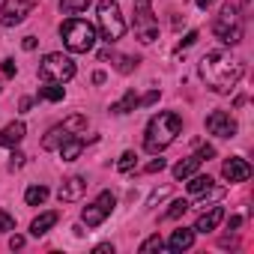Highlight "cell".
Instances as JSON below:
<instances>
[{"instance_id": "obj_1", "label": "cell", "mask_w": 254, "mask_h": 254, "mask_svg": "<svg viewBox=\"0 0 254 254\" xmlns=\"http://www.w3.org/2000/svg\"><path fill=\"white\" fill-rule=\"evenodd\" d=\"M200 78L212 93H233L242 78V60H236L230 51H209L200 60Z\"/></svg>"}, {"instance_id": "obj_2", "label": "cell", "mask_w": 254, "mask_h": 254, "mask_svg": "<svg viewBox=\"0 0 254 254\" xmlns=\"http://www.w3.org/2000/svg\"><path fill=\"white\" fill-rule=\"evenodd\" d=\"M183 132V117L174 114V111H159L156 117H150L147 123V132H144V150L159 156L162 150H168L177 135Z\"/></svg>"}, {"instance_id": "obj_3", "label": "cell", "mask_w": 254, "mask_h": 254, "mask_svg": "<svg viewBox=\"0 0 254 254\" xmlns=\"http://www.w3.org/2000/svg\"><path fill=\"white\" fill-rule=\"evenodd\" d=\"M60 39H63V45L72 54H87V51L96 48L99 36H96V27L90 21H84V18H66L60 24Z\"/></svg>"}, {"instance_id": "obj_4", "label": "cell", "mask_w": 254, "mask_h": 254, "mask_svg": "<svg viewBox=\"0 0 254 254\" xmlns=\"http://www.w3.org/2000/svg\"><path fill=\"white\" fill-rule=\"evenodd\" d=\"M96 21H99V33H102V39H105L108 45L123 39L126 21H123V12H120V6H117V0H99V6H96Z\"/></svg>"}, {"instance_id": "obj_5", "label": "cell", "mask_w": 254, "mask_h": 254, "mask_svg": "<svg viewBox=\"0 0 254 254\" xmlns=\"http://www.w3.org/2000/svg\"><path fill=\"white\" fill-rule=\"evenodd\" d=\"M212 36L224 45H239L242 42V15L233 3L221 6V12L212 21Z\"/></svg>"}, {"instance_id": "obj_6", "label": "cell", "mask_w": 254, "mask_h": 254, "mask_svg": "<svg viewBox=\"0 0 254 254\" xmlns=\"http://www.w3.org/2000/svg\"><path fill=\"white\" fill-rule=\"evenodd\" d=\"M39 78H42V81H51V84H66V81H72V78H75V63H72V57H66V54H60V51L45 54L42 63H39Z\"/></svg>"}, {"instance_id": "obj_7", "label": "cell", "mask_w": 254, "mask_h": 254, "mask_svg": "<svg viewBox=\"0 0 254 254\" xmlns=\"http://www.w3.org/2000/svg\"><path fill=\"white\" fill-rule=\"evenodd\" d=\"M135 36L144 45L159 39V18L153 15V0H135Z\"/></svg>"}, {"instance_id": "obj_8", "label": "cell", "mask_w": 254, "mask_h": 254, "mask_svg": "<svg viewBox=\"0 0 254 254\" xmlns=\"http://www.w3.org/2000/svg\"><path fill=\"white\" fill-rule=\"evenodd\" d=\"M84 126H87V120H84L81 114H75V117L63 120L60 126L48 129V135L42 138V150H60V144H63V141H69L72 135H81V132H84Z\"/></svg>"}, {"instance_id": "obj_9", "label": "cell", "mask_w": 254, "mask_h": 254, "mask_svg": "<svg viewBox=\"0 0 254 254\" xmlns=\"http://www.w3.org/2000/svg\"><path fill=\"white\" fill-rule=\"evenodd\" d=\"M114 206H117V197H114L111 191H102L93 203H87V206L81 209V221H84L87 227H99V224L114 212Z\"/></svg>"}, {"instance_id": "obj_10", "label": "cell", "mask_w": 254, "mask_h": 254, "mask_svg": "<svg viewBox=\"0 0 254 254\" xmlns=\"http://www.w3.org/2000/svg\"><path fill=\"white\" fill-rule=\"evenodd\" d=\"M39 6V0H6L3 3V12H0V24L3 27H15L21 24L33 9Z\"/></svg>"}, {"instance_id": "obj_11", "label": "cell", "mask_w": 254, "mask_h": 254, "mask_svg": "<svg viewBox=\"0 0 254 254\" xmlns=\"http://www.w3.org/2000/svg\"><path fill=\"white\" fill-rule=\"evenodd\" d=\"M206 132L215 138H233L236 135V120L227 111H212L206 117Z\"/></svg>"}, {"instance_id": "obj_12", "label": "cell", "mask_w": 254, "mask_h": 254, "mask_svg": "<svg viewBox=\"0 0 254 254\" xmlns=\"http://www.w3.org/2000/svg\"><path fill=\"white\" fill-rule=\"evenodd\" d=\"M221 177H224L227 183H245V180L251 177V165H248L245 159H239V156H230V159L221 165Z\"/></svg>"}, {"instance_id": "obj_13", "label": "cell", "mask_w": 254, "mask_h": 254, "mask_svg": "<svg viewBox=\"0 0 254 254\" xmlns=\"http://www.w3.org/2000/svg\"><path fill=\"white\" fill-rule=\"evenodd\" d=\"M84 191H87V180L84 177H66L60 183V189H57V197L63 203H75V200L84 197Z\"/></svg>"}, {"instance_id": "obj_14", "label": "cell", "mask_w": 254, "mask_h": 254, "mask_svg": "<svg viewBox=\"0 0 254 254\" xmlns=\"http://www.w3.org/2000/svg\"><path fill=\"white\" fill-rule=\"evenodd\" d=\"M221 221H224V206H209V209L200 212V218L194 224V233H212Z\"/></svg>"}, {"instance_id": "obj_15", "label": "cell", "mask_w": 254, "mask_h": 254, "mask_svg": "<svg viewBox=\"0 0 254 254\" xmlns=\"http://www.w3.org/2000/svg\"><path fill=\"white\" fill-rule=\"evenodd\" d=\"M24 135H27V126L21 120H15L6 129H0V147H18L24 141Z\"/></svg>"}, {"instance_id": "obj_16", "label": "cell", "mask_w": 254, "mask_h": 254, "mask_svg": "<svg viewBox=\"0 0 254 254\" xmlns=\"http://www.w3.org/2000/svg\"><path fill=\"white\" fill-rule=\"evenodd\" d=\"M194 245V227L189 230V227H177L174 233H171V239L165 242V248L168 251H189Z\"/></svg>"}, {"instance_id": "obj_17", "label": "cell", "mask_w": 254, "mask_h": 254, "mask_svg": "<svg viewBox=\"0 0 254 254\" xmlns=\"http://www.w3.org/2000/svg\"><path fill=\"white\" fill-rule=\"evenodd\" d=\"M84 147H87V141H84L81 135H72L69 141L60 144V159H63V162H75V159H81Z\"/></svg>"}, {"instance_id": "obj_18", "label": "cell", "mask_w": 254, "mask_h": 254, "mask_svg": "<svg viewBox=\"0 0 254 254\" xmlns=\"http://www.w3.org/2000/svg\"><path fill=\"white\" fill-rule=\"evenodd\" d=\"M57 221H60V212L48 209V212H42V215H36V218L30 221V233H33V236H42V233H48Z\"/></svg>"}, {"instance_id": "obj_19", "label": "cell", "mask_w": 254, "mask_h": 254, "mask_svg": "<svg viewBox=\"0 0 254 254\" xmlns=\"http://www.w3.org/2000/svg\"><path fill=\"white\" fill-rule=\"evenodd\" d=\"M135 108H141V96H138L135 90H129L120 102L111 105V114H129V111H135Z\"/></svg>"}, {"instance_id": "obj_20", "label": "cell", "mask_w": 254, "mask_h": 254, "mask_svg": "<svg viewBox=\"0 0 254 254\" xmlns=\"http://www.w3.org/2000/svg\"><path fill=\"white\" fill-rule=\"evenodd\" d=\"M200 165H203V162H200V159H197V153H194V156H189V159H183V162H177V165H174V177H177V180H189Z\"/></svg>"}, {"instance_id": "obj_21", "label": "cell", "mask_w": 254, "mask_h": 254, "mask_svg": "<svg viewBox=\"0 0 254 254\" xmlns=\"http://www.w3.org/2000/svg\"><path fill=\"white\" fill-rule=\"evenodd\" d=\"M63 96H66L63 84H51V81H45V87H39V99H45V102H63Z\"/></svg>"}, {"instance_id": "obj_22", "label": "cell", "mask_w": 254, "mask_h": 254, "mask_svg": "<svg viewBox=\"0 0 254 254\" xmlns=\"http://www.w3.org/2000/svg\"><path fill=\"white\" fill-rule=\"evenodd\" d=\"M212 191V177H203V174H191V183H189V194H209Z\"/></svg>"}, {"instance_id": "obj_23", "label": "cell", "mask_w": 254, "mask_h": 254, "mask_svg": "<svg viewBox=\"0 0 254 254\" xmlns=\"http://www.w3.org/2000/svg\"><path fill=\"white\" fill-rule=\"evenodd\" d=\"M24 200H27V206H42L48 200V189L45 186H30L24 191Z\"/></svg>"}, {"instance_id": "obj_24", "label": "cell", "mask_w": 254, "mask_h": 254, "mask_svg": "<svg viewBox=\"0 0 254 254\" xmlns=\"http://www.w3.org/2000/svg\"><path fill=\"white\" fill-rule=\"evenodd\" d=\"M90 3H93V0H60V12H63V15H78V12H84Z\"/></svg>"}, {"instance_id": "obj_25", "label": "cell", "mask_w": 254, "mask_h": 254, "mask_svg": "<svg viewBox=\"0 0 254 254\" xmlns=\"http://www.w3.org/2000/svg\"><path fill=\"white\" fill-rule=\"evenodd\" d=\"M111 60H117V72L123 75H129L138 66V57H129V54H111Z\"/></svg>"}, {"instance_id": "obj_26", "label": "cell", "mask_w": 254, "mask_h": 254, "mask_svg": "<svg viewBox=\"0 0 254 254\" xmlns=\"http://www.w3.org/2000/svg\"><path fill=\"white\" fill-rule=\"evenodd\" d=\"M189 209H191V203H189V200H174V203H171V209H168L162 218H165V221H174V218H180V215H183V212H189Z\"/></svg>"}, {"instance_id": "obj_27", "label": "cell", "mask_w": 254, "mask_h": 254, "mask_svg": "<svg viewBox=\"0 0 254 254\" xmlns=\"http://www.w3.org/2000/svg\"><path fill=\"white\" fill-rule=\"evenodd\" d=\"M138 165V156L132 153V150H126L123 156H120V162H117V171H123V174H129L132 168Z\"/></svg>"}, {"instance_id": "obj_28", "label": "cell", "mask_w": 254, "mask_h": 254, "mask_svg": "<svg viewBox=\"0 0 254 254\" xmlns=\"http://www.w3.org/2000/svg\"><path fill=\"white\" fill-rule=\"evenodd\" d=\"M165 248V239L159 236V233H153L150 239H144L141 245H138V251H162Z\"/></svg>"}, {"instance_id": "obj_29", "label": "cell", "mask_w": 254, "mask_h": 254, "mask_svg": "<svg viewBox=\"0 0 254 254\" xmlns=\"http://www.w3.org/2000/svg\"><path fill=\"white\" fill-rule=\"evenodd\" d=\"M9 230H15V218L0 209V233H9Z\"/></svg>"}, {"instance_id": "obj_30", "label": "cell", "mask_w": 254, "mask_h": 254, "mask_svg": "<svg viewBox=\"0 0 254 254\" xmlns=\"http://www.w3.org/2000/svg\"><path fill=\"white\" fill-rule=\"evenodd\" d=\"M194 42H197V30H191V33H189V36H186V39L180 42V48H177V54H183V51H186V48H191Z\"/></svg>"}, {"instance_id": "obj_31", "label": "cell", "mask_w": 254, "mask_h": 254, "mask_svg": "<svg viewBox=\"0 0 254 254\" xmlns=\"http://www.w3.org/2000/svg\"><path fill=\"white\" fill-rule=\"evenodd\" d=\"M0 72H3L6 78H15V60H9V57H6L3 63H0Z\"/></svg>"}, {"instance_id": "obj_32", "label": "cell", "mask_w": 254, "mask_h": 254, "mask_svg": "<svg viewBox=\"0 0 254 254\" xmlns=\"http://www.w3.org/2000/svg\"><path fill=\"white\" fill-rule=\"evenodd\" d=\"M212 156H215V147H209V144H206V147H200V150H197V159H200V162H209V159H212Z\"/></svg>"}, {"instance_id": "obj_33", "label": "cell", "mask_w": 254, "mask_h": 254, "mask_svg": "<svg viewBox=\"0 0 254 254\" xmlns=\"http://www.w3.org/2000/svg\"><path fill=\"white\" fill-rule=\"evenodd\" d=\"M159 171H165V159H153L147 165V174H159Z\"/></svg>"}, {"instance_id": "obj_34", "label": "cell", "mask_w": 254, "mask_h": 254, "mask_svg": "<svg viewBox=\"0 0 254 254\" xmlns=\"http://www.w3.org/2000/svg\"><path fill=\"white\" fill-rule=\"evenodd\" d=\"M153 102H159V90H150L147 96H141V105H153Z\"/></svg>"}, {"instance_id": "obj_35", "label": "cell", "mask_w": 254, "mask_h": 254, "mask_svg": "<svg viewBox=\"0 0 254 254\" xmlns=\"http://www.w3.org/2000/svg\"><path fill=\"white\" fill-rule=\"evenodd\" d=\"M9 248H12V251L24 248V236H18V233H15V236H9Z\"/></svg>"}, {"instance_id": "obj_36", "label": "cell", "mask_w": 254, "mask_h": 254, "mask_svg": "<svg viewBox=\"0 0 254 254\" xmlns=\"http://www.w3.org/2000/svg\"><path fill=\"white\" fill-rule=\"evenodd\" d=\"M93 251H96V254H114V245H111V242H102V245H96Z\"/></svg>"}, {"instance_id": "obj_37", "label": "cell", "mask_w": 254, "mask_h": 254, "mask_svg": "<svg viewBox=\"0 0 254 254\" xmlns=\"http://www.w3.org/2000/svg\"><path fill=\"white\" fill-rule=\"evenodd\" d=\"M21 45H24V51H33V48H36V36H24Z\"/></svg>"}, {"instance_id": "obj_38", "label": "cell", "mask_w": 254, "mask_h": 254, "mask_svg": "<svg viewBox=\"0 0 254 254\" xmlns=\"http://www.w3.org/2000/svg\"><path fill=\"white\" fill-rule=\"evenodd\" d=\"M21 162H24V153H12V162H9V165H12V168H21Z\"/></svg>"}, {"instance_id": "obj_39", "label": "cell", "mask_w": 254, "mask_h": 254, "mask_svg": "<svg viewBox=\"0 0 254 254\" xmlns=\"http://www.w3.org/2000/svg\"><path fill=\"white\" fill-rule=\"evenodd\" d=\"M194 3H197V9H209V6L215 3V0H194Z\"/></svg>"}, {"instance_id": "obj_40", "label": "cell", "mask_w": 254, "mask_h": 254, "mask_svg": "<svg viewBox=\"0 0 254 254\" xmlns=\"http://www.w3.org/2000/svg\"><path fill=\"white\" fill-rule=\"evenodd\" d=\"M93 84H105V72H96L93 75Z\"/></svg>"}, {"instance_id": "obj_41", "label": "cell", "mask_w": 254, "mask_h": 254, "mask_svg": "<svg viewBox=\"0 0 254 254\" xmlns=\"http://www.w3.org/2000/svg\"><path fill=\"white\" fill-rule=\"evenodd\" d=\"M239 224H242V218H239V215H233V218H230V230H236Z\"/></svg>"}, {"instance_id": "obj_42", "label": "cell", "mask_w": 254, "mask_h": 254, "mask_svg": "<svg viewBox=\"0 0 254 254\" xmlns=\"http://www.w3.org/2000/svg\"><path fill=\"white\" fill-rule=\"evenodd\" d=\"M0 90H3V87H0Z\"/></svg>"}]
</instances>
